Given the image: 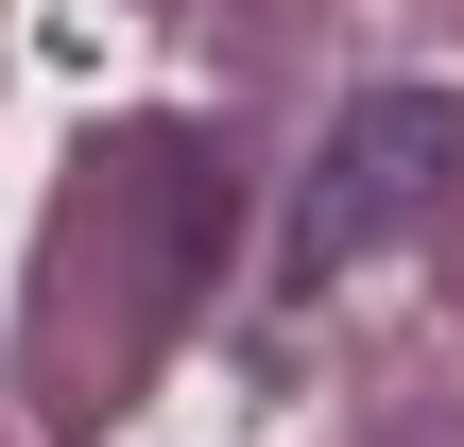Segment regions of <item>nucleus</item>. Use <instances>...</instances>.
<instances>
[{
  "instance_id": "nucleus-1",
  "label": "nucleus",
  "mask_w": 464,
  "mask_h": 447,
  "mask_svg": "<svg viewBox=\"0 0 464 447\" xmlns=\"http://www.w3.org/2000/svg\"><path fill=\"white\" fill-rule=\"evenodd\" d=\"M448 189H464V103H430V86H362V103L327 121L310 189H293V276H344V258H379V241H430Z\"/></svg>"
},
{
  "instance_id": "nucleus-2",
  "label": "nucleus",
  "mask_w": 464,
  "mask_h": 447,
  "mask_svg": "<svg viewBox=\"0 0 464 447\" xmlns=\"http://www.w3.org/2000/svg\"><path fill=\"white\" fill-rule=\"evenodd\" d=\"M396 447H464V413H413V431H396Z\"/></svg>"
}]
</instances>
